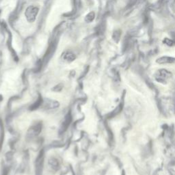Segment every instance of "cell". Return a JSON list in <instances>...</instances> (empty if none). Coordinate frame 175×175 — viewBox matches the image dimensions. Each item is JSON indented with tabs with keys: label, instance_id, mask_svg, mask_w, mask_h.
Segmentation results:
<instances>
[{
	"label": "cell",
	"instance_id": "obj_1",
	"mask_svg": "<svg viewBox=\"0 0 175 175\" xmlns=\"http://www.w3.org/2000/svg\"><path fill=\"white\" fill-rule=\"evenodd\" d=\"M172 74L171 72L166 69H160L155 74V79L157 82L162 83H166L172 77Z\"/></svg>",
	"mask_w": 175,
	"mask_h": 175
},
{
	"label": "cell",
	"instance_id": "obj_2",
	"mask_svg": "<svg viewBox=\"0 0 175 175\" xmlns=\"http://www.w3.org/2000/svg\"><path fill=\"white\" fill-rule=\"evenodd\" d=\"M38 11H39V9L36 6H30L28 7L25 12V16L28 22H34L38 15Z\"/></svg>",
	"mask_w": 175,
	"mask_h": 175
},
{
	"label": "cell",
	"instance_id": "obj_3",
	"mask_svg": "<svg viewBox=\"0 0 175 175\" xmlns=\"http://www.w3.org/2000/svg\"><path fill=\"white\" fill-rule=\"evenodd\" d=\"M156 62L159 64H172L175 62V58L169 56H163L160 57L157 59Z\"/></svg>",
	"mask_w": 175,
	"mask_h": 175
},
{
	"label": "cell",
	"instance_id": "obj_4",
	"mask_svg": "<svg viewBox=\"0 0 175 175\" xmlns=\"http://www.w3.org/2000/svg\"><path fill=\"white\" fill-rule=\"evenodd\" d=\"M62 58L64 61H66L67 62H71L73 60H75L76 58L75 55L73 54V53L71 51H66L65 53H64L63 55H62Z\"/></svg>",
	"mask_w": 175,
	"mask_h": 175
},
{
	"label": "cell",
	"instance_id": "obj_5",
	"mask_svg": "<svg viewBox=\"0 0 175 175\" xmlns=\"http://www.w3.org/2000/svg\"><path fill=\"white\" fill-rule=\"evenodd\" d=\"M58 106V103L55 101H49L45 102V107L47 108H55Z\"/></svg>",
	"mask_w": 175,
	"mask_h": 175
},
{
	"label": "cell",
	"instance_id": "obj_6",
	"mask_svg": "<svg viewBox=\"0 0 175 175\" xmlns=\"http://www.w3.org/2000/svg\"><path fill=\"white\" fill-rule=\"evenodd\" d=\"M95 13H93V12H91V13H88L87 15L85 16V19L84 20L87 23H90L92 22V21L95 19Z\"/></svg>",
	"mask_w": 175,
	"mask_h": 175
},
{
	"label": "cell",
	"instance_id": "obj_7",
	"mask_svg": "<svg viewBox=\"0 0 175 175\" xmlns=\"http://www.w3.org/2000/svg\"><path fill=\"white\" fill-rule=\"evenodd\" d=\"M163 43H164L165 45H166L169 47H172L175 45V42L173 40L170 39V38H165L163 40Z\"/></svg>",
	"mask_w": 175,
	"mask_h": 175
},
{
	"label": "cell",
	"instance_id": "obj_8",
	"mask_svg": "<svg viewBox=\"0 0 175 175\" xmlns=\"http://www.w3.org/2000/svg\"><path fill=\"white\" fill-rule=\"evenodd\" d=\"M49 163H50V164H51V166H53V168H56L57 169V166H58V163H57V162L56 161V160L52 159L51 161H50Z\"/></svg>",
	"mask_w": 175,
	"mask_h": 175
}]
</instances>
